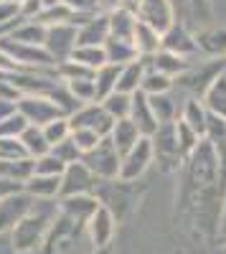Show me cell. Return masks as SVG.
<instances>
[{"instance_id":"db71d44e","label":"cell","mask_w":226,"mask_h":254,"mask_svg":"<svg viewBox=\"0 0 226 254\" xmlns=\"http://www.w3.org/2000/svg\"><path fill=\"white\" fill-rule=\"evenodd\" d=\"M8 3H15V5H23L26 0H8Z\"/></svg>"},{"instance_id":"d590c367","label":"cell","mask_w":226,"mask_h":254,"mask_svg":"<svg viewBox=\"0 0 226 254\" xmlns=\"http://www.w3.org/2000/svg\"><path fill=\"white\" fill-rule=\"evenodd\" d=\"M69 92L74 94V99L84 107V104L97 102V87H94V79H76V81H66Z\"/></svg>"},{"instance_id":"9a60e30c","label":"cell","mask_w":226,"mask_h":254,"mask_svg":"<svg viewBox=\"0 0 226 254\" xmlns=\"http://www.w3.org/2000/svg\"><path fill=\"white\" fill-rule=\"evenodd\" d=\"M178 92H168V94H155V97H148L150 99V107H153V115L158 120V125H170V122H178L180 117V110H183V102H178ZM186 99V97H180Z\"/></svg>"},{"instance_id":"9c48e42d","label":"cell","mask_w":226,"mask_h":254,"mask_svg":"<svg viewBox=\"0 0 226 254\" xmlns=\"http://www.w3.org/2000/svg\"><path fill=\"white\" fill-rule=\"evenodd\" d=\"M97 178L94 173L89 171V168L84 163H71L66 165L64 176H61V193L58 198H69V196H92L94 188H97Z\"/></svg>"},{"instance_id":"83f0119b","label":"cell","mask_w":226,"mask_h":254,"mask_svg":"<svg viewBox=\"0 0 226 254\" xmlns=\"http://www.w3.org/2000/svg\"><path fill=\"white\" fill-rule=\"evenodd\" d=\"M135 26H137V18L127 10H112L110 13V36L112 38H119V41H132L135 36Z\"/></svg>"},{"instance_id":"7dc6e473","label":"cell","mask_w":226,"mask_h":254,"mask_svg":"<svg viewBox=\"0 0 226 254\" xmlns=\"http://www.w3.org/2000/svg\"><path fill=\"white\" fill-rule=\"evenodd\" d=\"M0 99H20V92L10 84V79H8V74H0Z\"/></svg>"},{"instance_id":"7402d4cb","label":"cell","mask_w":226,"mask_h":254,"mask_svg":"<svg viewBox=\"0 0 226 254\" xmlns=\"http://www.w3.org/2000/svg\"><path fill=\"white\" fill-rule=\"evenodd\" d=\"M145 71H148V61L145 59H137L127 66L119 69V79H117V92L122 94H135L140 92L142 87V79H145Z\"/></svg>"},{"instance_id":"ab89813d","label":"cell","mask_w":226,"mask_h":254,"mask_svg":"<svg viewBox=\"0 0 226 254\" xmlns=\"http://www.w3.org/2000/svg\"><path fill=\"white\" fill-rule=\"evenodd\" d=\"M28 158L23 142H20L18 137H0V160H23Z\"/></svg>"},{"instance_id":"277c9868","label":"cell","mask_w":226,"mask_h":254,"mask_svg":"<svg viewBox=\"0 0 226 254\" xmlns=\"http://www.w3.org/2000/svg\"><path fill=\"white\" fill-rule=\"evenodd\" d=\"M81 163H84L89 171L94 173L97 181H114V178H119L122 155L117 153V147L112 145V140L105 137L94 147V150L81 155Z\"/></svg>"},{"instance_id":"4316f807","label":"cell","mask_w":226,"mask_h":254,"mask_svg":"<svg viewBox=\"0 0 226 254\" xmlns=\"http://www.w3.org/2000/svg\"><path fill=\"white\" fill-rule=\"evenodd\" d=\"M105 56H107V64H114V66H127V64L140 59L132 41H119V38H112V36L105 44Z\"/></svg>"},{"instance_id":"d4e9b609","label":"cell","mask_w":226,"mask_h":254,"mask_svg":"<svg viewBox=\"0 0 226 254\" xmlns=\"http://www.w3.org/2000/svg\"><path fill=\"white\" fill-rule=\"evenodd\" d=\"M46 31H49V26L38 23V20H20V23L8 33V38L18 41V44H28V46H44L46 44Z\"/></svg>"},{"instance_id":"e0dca14e","label":"cell","mask_w":226,"mask_h":254,"mask_svg":"<svg viewBox=\"0 0 226 254\" xmlns=\"http://www.w3.org/2000/svg\"><path fill=\"white\" fill-rule=\"evenodd\" d=\"M196 41H198V51L201 56L206 59H226V31L224 28H203L196 33Z\"/></svg>"},{"instance_id":"e575fe53","label":"cell","mask_w":226,"mask_h":254,"mask_svg":"<svg viewBox=\"0 0 226 254\" xmlns=\"http://www.w3.org/2000/svg\"><path fill=\"white\" fill-rule=\"evenodd\" d=\"M74 15H76V20H79V26L84 23L87 18H92V15H99V13H107L105 8H102V3L99 0H61Z\"/></svg>"},{"instance_id":"f546056e","label":"cell","mask_w":226,"mask_h":254,"mask_svg":"<svg viewBox=\"0 0 226 254\" xmlns=\"http://www.w3.org/2000/svg\"><path fill=\"white\" fill-rule=\"evenodd\" d=\"M20 142H23L28 158H33V160H36V158H41V155H46V153H51V145L46 142L44 127L28 125V127H26V132L20 135Z\"/></svg>"},{"instance_id":"2e32d148","label":"cell","mask_w":226,"mask_h":254,"mask_svg":"<svg viewBox=\"0 0 226 254\" xmlns=\"http://www.w3.org/2000/svg\"><path fill=\"white\" fill-rule=\"evenodd\" d=\"M130 120L137 125V130L142 132V137H150V135L158 130V120H155V115H153V107H150L148 94H142V92H135V94H132Z\"/></svg>"},{"instance_id":"c3c4849f","label":"cell","mask_w":226,"mask_h":254,"mask_svg":"<svg viewBox=\"0 0 226 254\" xmlns=\"http://www.w3.org/2000/svg\"><path fill=\"white\" fill-rule=\"evenodd\" d=\"M18 112V102L15 99H0V122L13 117Z\"/></svg>"},{"instance_id":"836d02e7","label":"cell","mask_w":226,"mask_h":254,"mask_svg":"<svg viewBox=\"0 0 226 254\" xmlns=\"http://www.w3.org/2000/svg\"><path fill=\"white\" fill-rule=\"evenodd\" d=\"M102 107L107 110V115L117 122V120H127L130 117V110H132V94H122V92H114L110 94L107 99H102Z\"/></svg>"},{"instance_id":"681fc988","label":"cell","mask_w":226,"mask_h":254,"mask_svg":"<svg viewBox=\"0 0 226 254\" xmlns=\"http://www.w3.org/2000/svg\"><path fill=\"white\" fill-rule=\"evenodd\" d=\"M0 254H15L13 242H10V234H0Z\"/></svg>"},{"instance_id":"4fadbf2b","label":"cell","mask_w":226,"mask_h":254,"mask_svg":"<svg viewBox=\"0 0 226 254\" xmlns=\"http://www.w3.org/2000/svg\"><path fill=\"white\" fill-rule=\"evenodd\" d=\"M114 234H117V219L105 206H99L92 214V219L87 221V242L92 244V249L112 247Z\"/></svg>"},{"instance_id":"11a10c76","label":"cell","mask_w":226,"mask_h":254,"mask_svg":"<svg viewBox=\"0 0 226 254\" xmlns=\"http://www.w3.org/2000/svg\"><path fill=\"white\" fill-rule=\"evenodd\" d=\"M221 239H224V244H226V237H221Z\"/></svg>"},{"instance_id":"f5cc1de1","label":"cell","mask_w":226,"mask_h":254,"mask_svg":"<svg viewBox=\"0 0 226 254\" xmlns=\"http://www.w3.org/2000/svg\"><path fill=\"white\" fill-rule=\"evenodd\" d=\"M89 254H114V247H102V249H89Z\"/></svg>"},{"instance_id":"f6af8a7d","label":"cell","mask_w":226,"mask_h":254,"mask_svg":"<svg viewBox=\"0 0 226 254\" xmlns=\"http://www.w3.org/2000/svg\"><path fill=\"white\" fill-rule=\"evenodd\" d=\"M214 150H216V163H219V183L226 190V140L214 142Z\"/></svg>"},{"instance_id":"484cf974","label":"cell","mask_w":226,"mask_h":254,"mask_svg":"<svg viewBox=\"0 0 226 254\" xmlns=\"http://www.w3.org/2000/svg\"><path fill=\"white\" fill-rule=\"evenodd\" d=\"M201 102H203V107H206L211 115L226 120V71L219 74L211 81V87L206 89V94L201 97Z\"/></svg>"},{"instance_id":"8fae6325","label":"cell","mask_w":226,"mask_h":254,"mask_svg":"<svg viewBox=\"0 0 226 254\" xmlns=\"http://www.w3.org/2000/svg\"><path fill=\"white\" fill-rule=\"evenodd\" d=\"M163 51H170L175 56H183V59H196L201 56L198 51V41H196V33L183 23V20H175V23L163 33Z\"/></svg>"},{"instance_id":"7bdbcfd3","label":"cell","mask_w":226,"mask_h":254,"mask_svg":"<svg viewBox=\"0 0 226 254\" xmlns=\"http://www.w3.org/2000/svg\"><path fill=\"white\" fill-rule=\"evenodd\" d=\"M71 140L76 142V147L81 150V155H84V153L94 150V147L105 140V137L97 135V132H92V130H71Z\"/></svg>"},{"instance_id":"8d00e7d4","label":"cell","mask_w":226,"mask_h":254,"mask_svg":"<svg viewBox=\"0 0 226 254\" xmlns=\"http://www.w3.org/2000/svg\"><path fill=\"white\" fill-rule=\"evenodd\" d=\"M44 135H46V142L51 147L58 145V142H64V140H69L71 137V122H69V117H58V120L49 122L44 127Z\"/></svg>"},{"instance_id":"ba28073f","label":"cell","mask_w":226,"mask_h":254,"mask_svg":"<svg viewBox=\"0 0 226 254\" xmlns=\"http://www.w3.org/2000/svg\"><path fill=\"white\" fill-rule=\"evenodd\" d=\"M18 112L28 120V125H36V127H46L49 122H54V120H58V117H66V115L51 102V97H44V94L20 97V99H18Z\"/></svg>"},{"instance_id":"603a6c76","label":"cell","mask_w":226,"mask_h":254,"mask_svg":"<svg viewBox=\"0 0 226 254\" xmlns=\"http://www.w3.org/2000/svg\"><path fill=\"white\" fill-rule=\"evenodd\" d=\"M180 122H186L193 132H198L201 137H206V122H209V110L203 107V102L191 97L183 102V110H180Z\"/></svg>"},{"instance_id":"74e56055","label":"cell","mask_w":226,"mask_h":254,"mask_svg":"<svg viewBox=\"0 0 226 254\" xmlns=\"http://www.w3.org/2000/svg\"><path fill=\"white\" fill-rule=\"evenodd\" d=\"M175 132H178V145H180V153L186 155V158H188V155L196 150V147H198V142L203 140L198 132H193L191 127H188L186 122H180V120L175 122Z\"/></svg>"},{"instance_id":"4dcf8cb0","label":"cell","mask_w":226,"mask_h":254,"mask_svg":"<svg viewBox=\"0 0 226 254\" xmlns=\"http://www.w3.org/2000/svg\"><path fill=\"white\" fill-rule=\"evenodd\" d=\"M145 61H148V59H145ZM140 92H142V94H148V97L168 94V92H173V79L166 76V74H160L158 69H153L150 64H148V71H145V79H142Z\"/></svg>"},{"instance_id":"ac0fdd59","label":"cell","mask_w":226,"mask_h":254,"mask_svg":"<svg viewBox=\"0 0 226 254\" xmlns=\"http://www.w3.org/2000/svg\"><path fill=\"white\" fill-rule=\"evenodd\" d=\"M110 140H112V145L117 147L119 155H127L132 147L142 140V132L137 130V125L127 117V120H117V122H114L112 132H110Z\"/></svg>"},{"instance_id":"8992f818","label":"cell","mask_w":226,"mask_h":254,"mask_svg":"<svg viewBox=\"0 0 226 254\" xmlns=\"http://www.w3.org/2000/svg\"><path fill=\"white\" fill-rule=\"evenodd\" d=\"M44 49L49 51V56L54 59V64H64L71 59V54L76 51V26L74 23H56L49 26L46 31V44Z\"/></svg>"},{"instance_id":"1f68e13d","label":"cell","mask_w":226,"mask_h":254,"mask_svg":"<svg viewBox=\"0 0 226 254\" xmlns=\"http://www.w3.org/2000/svg\"><path fill=\"white\" fill-rule=\"evenodd\" d=\"M69 61H76V64H81V66L97 71V69H102L107 64L105 46H76V51L71 54Z\"/></svg>"},{"instance_id":"f1b7e54d","label":"cell","mask_w":226,"mask_h":254,"mask_svg":"<svg viewBox=\"0 0 226 254\" xmlns=\"http://www.w3.org/2000/svg\"><path fill=\"white\" fill-rule=\"evenodd\" d=\"M119 69L122 66H114V64H105L102 69H97L94 74V87H97V102L107 99L110 94L117 92V79H119Z\"/></svg>"},{"instance_id":"d6a6232c","label":"cell","mask_w":226,"mask_h":254,"mask_svg":"<svg viewBox=\"0 0 226 254\" xmlns=\"http://www.w3.org/2000/svg\"><path fill=\"white\" fill-rule=\"evenodd\" d=\"M0 176L13 178L18 183H28L33 178V158H23V160H0Z\"/></svg>"},{"instance_id":"cb8c5ba5","label":"cell","mask_w":226,"mask_h":254,"mask_svg":"<svg viewBox=\"0 0 226 254\" xmlns=\"http://www.w3.org/2000/svg\"><path fill=\"white\" fill-rule=\"evenodd\" d=\"M26 193L36 201H54L61 193V176H36L26 183Z\"/></svg>"},{"instance_id":"30bf717a","label":"cell","mask_w":226,"mask_h":254,"mask_svg":"<svg viewBox=\"0 0 226 254\" xmlns=\"http://www.w3.org/2000/svg\"><path fill=\"white\" fill-rule=\"evenodd\" d=\"M155 163L153 158V142L150 137H142L127 155H122V168H119V178L122 181H140L148 173V168Z\"/></svg>"},{"instance_id":"d6986e66","label":"cell","mask_w":226,"mask_h":254,"mask_svg":"<svg viewBox=\"0 0 226 254\" xmlns=\"http://www.w3.org/2000/svg\"><path fill=\"white\" fill-rule=\"evenodd\" d=\"M99 208V201L94 196H69V198H58V211L66 214L71 219H76L79 224H87L92 219V214Z\"/></svg>"},{"instance_id":"5b68a950","label":"cell","mask_w":226,"mask_h":254,"mask_svg":"<svg viewBox=\"0 0 226 254\" xmlns=\"http://www.w3.org/2000/svg\"><path fill=\"white\" fill-rule=\"evenodd\" d=\"M135 18L140 20V23L155 28L158 33H166L178 20V13H175L173 0H140L137 10H135Z\"/></svg>"},{"instance_id":"ffe728a7","label":"cell","mask_w":226,"mask_h":254,"mask_svg":"<svg viewBox=\"0 0 226 254\" xmlns=\"http://www.w3.org/2000/svg\"><path fill=\"white\" fill-rule=\"evenodd\" d=\"M132 44H135L140 59H153L163 49V33H158L155 28H150V26H145V23H140V20H137Z\"/></svg>"},{"instance_id":"ee69618b","label":"cell","mask_w":226,"mask_h":254,"mask_svg":"<svg viewBox=\"0 0 226 254\" xmlns=\"http://www.w3.org/2000/svg\"><path fill=\"white\" fill-rule=\"evenodd\" d=\"M206 140H209V142H221V140H226V120H224V117H216V115L209 112Z\"/></svg>"},{"instance_id":"3957f363","label":"cell","mask_w":226,"mask_h":254,"mask_svg":"<svg viewBox=\"0 0 226 254\" xmlns=\"http://www.w3.org/2000/svg\"><path fill=\"white\" fill-rule=\"evenodd\" d=\"M150 142H153L155 165L160 168L163 173H180L183 171V165H186V155L180 153L175 122L158 125V130L150 135Z\"/></svg>"},{"instance_id":"44dd1931","label":"cell","mask_w":226,"mask_h":254,"mask_svg":"<svg viewBox=\"0 0 226 254\" xmlns=\"http://www.w3.org/2000/svg\"><path fill=\"white\" fill-rule=\"evenodd\" d=\"M191 61H193V59H183V56H175V54H170V51H163V49H160L153 59H148V64H150L153 69H158L160 74L170 76L173 81H175L180 74L188 71Z\"/></svg>"},{"instance_id":"b9f144b4","label":"cell","mask_w":226,"mask_h":254,"mask_svg":"<svg viewBox=\"0 0 226 254\" xmlns=\"http://www.w3.org/2000/svg\"><path fill=\"white\" fill-rule=\"evenodd\" d=\"M26 127H28V120L20 112H15L13 117L0 122V137H18L20 140V135L26 132Z\"/></svg>"},{"instance_id":"816d5d0a","label":"cell","mask_w":226,"mask_h":254,"mask_svg":"<svg viewBox=\"0 0 226 254\" xmlns=\"http://www.w3.org/2000/svg\"><path fill=\"white\" fill-rule=\"evenodd\" d=\"M219 237H226V196H224V214H221V229H219Z\"/></svg>"},{"instance_id":"6da1fadb","label":"cell","mask_w":226,"mask_h":254,"mask_svg":"<svg viewBox=\"0 0 226 254\" xmlns=\"http://www.w3.org/2000/svg\"><path fill=\"white\" fill-rule=\"evenodd\" d=\"M56 214H58V198L36 201L31 214L10 231V242H13L15 254H33L36 249L44 247Z\"/></svg>"},{"instance_id":"7a4b0ae2","label":"cell","mask_w":226,"mask_h":254,"mask_svg":"<svg viewBox=\"0 0 226 254\" xmlns=\"http://www.w3.org/2000/svg\"><path fill=\"white\" fill-rule=\"evenodd\" d=\"M92 196L99 201V206H105L117 219V224H122V221L132 219L135 211L140 208L142 196H145V186L140 181H122V178L99 181Z\"/></svg>"},{"instance_id":"7c38bea8","label":"cell","mask_w":226,"mask_h":254,"mask_svg":"<svg viewBox=\"0 0 226 254\" xmlns=\"http://www.w3.org/2000/svg\"><path fill=\"white\" fill-rule=\"evenodd\" d=\"M33 203H36V198L28 196L26 190L0 201V234H10V231L31 214Z\"/></svg>"},{"instance_id":"52a82bcc","label":"cell","mask_w":226,"mask_h":254,"mask_svg":"<svg viewBox=\"0 0 226 254\" xmlns=\"http://www.w3.org/2000/svg\"><path fill=\"white\" fill-rule=\"evenodd\" d=\"M71 130H92L102 137H110L112 127H114V120L107 115V110L102 107V102H92V104H84L81 110H76L71 117Z\"/></svg>"},{"instance_id":"60d3db41","label":"cell","mask_w":226,"mask_h":254,"mask_svg":"<svg viewBox=\"0 0 226 254\" xmlns=\"http://www.w3.org/2000/svg\"><path fill=\"white\" fill-rule=\"evenodd\" d=\"M51 155L58 158L64 165H71V163H79V160H81V150L76 147V142H74L71 137L64 140V142H58V145H54V147H51Z\"/></svg>"},{"instance_id":"5bb4252c","label":"cell","mask_w":226,"mask_h":254,"mask_svg":"<svg viewBox=\"0 0 226 254\" xmlns=\"http://www.w3.org/2000/svg\"><path fill=\"white\" fill-rule=\"evenodd\" d=\"M110 41V13L87 18L76 28V46H105Z\"/></svg>"},{"instance_id":"f35d334b","label":"cell","mask_w":226,"mask_h":254,"mask_svg":"<svg viewBox=\"0 0 226 254\" xmlns=\"http://www.w3.org/2000/svg\"><path fill=\"white\" fill-rule=\"evenodd\" d=\"M64 171H66V165L61 163L58 158H54L51 153L33 160V173L36 176H64Z\"/></svg>"},{"instance_id":"f907efd6","label":"cell","mask_w":226,"mask_h":254,"mask_svg":"<svg viewBox=\"0 0 226 254\" xmlns=\"http://www.w3.org/2000/svg\"><path fill=\"white\" fill-rule=\"evenodd\" d=\"M99 3H102V8H105L107 13H112V10H117V3H119V0H99Z\"/></svg>"},{"instance_id":"bcb514c9","label":"cell","mask_w":226,"mask_h":254,"mask_svg":"<svg viewBox=\"0 0 226 254\" xmlns=\"http://www.w3.org/2000/svg\"><path fill=\"white\" fill-rule=\"evenodd\" d=\"M20 190H26V186H23V183H18V181H13V178L0 176V201H3V198H8V196H15V193H20Z\"/></svg>"}]
</instances>
